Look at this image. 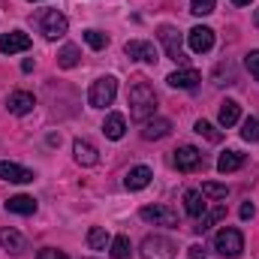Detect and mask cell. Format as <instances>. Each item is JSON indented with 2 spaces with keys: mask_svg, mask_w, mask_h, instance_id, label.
Listing matches in <instances>:
<instances>
[{
  "mask_svg": "<svg viewBox=\"0 0 259 259\" xmlns=\"http://www.w3.org/2000/svg\"><path fill=\"white\" fill-rule=\"evenodd\" d=\"M33 106H36V100H33V94H27V91H15V94H9V100H6L9 115H27V112H33Z\"/></svg>",
  "mask_w": 259,
  "mask_h": 259,
  "instance_id": "5bb4252c",
  "label": "cell"
},
{
  "mask_svg": "<svg viewBox=\"0 0 259 259\" xmlns=\"http://www.w3.org/2000/svg\"><path fill=\"white\" fill-rule=\"evenodd\" d=\"M124 52H127V58L142 61V64H157V61H160L157 46H154V42H148V39H130L127 46H124Z\"/></svg>",
  "mask_w": 259,
  "mask_h": 259,
  "instance_id": "ba28073f",
  "label": "cell"
},
{
  "mask_svg": "<svg viewBox=\"0 0 259 259\" xmlns=\"http://www.w3.org/2000/svg\"><path fill=\"white\" fill-rule=\"evenodd\" d=\"M0 247L9 250V253H21V250H24V238H21V232L3 226V229H0Z\"/></svg>",
  "mask_w": 259,
  "mask_h": 259,
  "instance_id": "7402d4cb",
  "label": "cell"
},
{
  "mask_svg": "<svg viewBox=\"0 0 259 259\" xmlns=\"http://www.w3.org/2000/svg\"><path fill=\"white\" fill-rule=\"evenodd\" d=\"M84 42H88V46H91V49H94V52H103V49H106V46H109V36H106V33H100V30H94V27H91V30H84Z\"/></svg>",
  "mask_w": 259,
  "mask_h": 259,
  "instance_id": "f1b7e54d",
  "label": "cell"
},
{
  "mask_svg": "<svg viewBox=\"0 0 259 259\" xmlns=\"http://www.w3.org/2000/svg\"><path fill=\"white\" fill-rule=\"evenodd\" d=\"M232 3H235V6H250L253 0H232Z\"/></svg>",
  "mask_w": 259,
  "mask_h": 259,
  "instance_id": "8d00e7d4",
  "label": "cell"
},
{
  "mask_svg": "<svg viewBox=\"0 0 259 259\" xmlns=\"http://www.w3.org/2000/svg\"><path fill=\"white\" fill-rule=\"evenodd\" d=\"M115 97H118V81H115V75H103V78H97V81L91 84V91H88V103H91V109H106V106L115 103Z\"/></svg>",
  "mask_w": 259,
  "mask_h": 259,
  "instance_id": "7a4b0ae2",
  "label": "cell"
},
{
  "mask_svg": "<svg viewBox=\"0 0 259 259\" xmlns=\"http://www.w3.org/2000/svg\"><path fill=\"white\" fill-rule=\"evenodd\" d=\"M36 259H66V253L64 250H55V247H46V250H39Z\"/></svg>",
  "mask_w": 259,
  "mask_h": 259,
  "instance_id": "836d02e7",
  "label": "cell"
},
{
  "mask_svg": "<svg viewBox=\"0 0 259 259\" xmlns=\"http://www.w3.org/2000/svg\"><path fill=\"white\" fill-rule=\"evenodd\" d=\"M244 64H247V69H250V75L259 81V52H250V55L244 58Z\"/></svg>",
  "mask_w": 259,
  "mask_h": 259,
  "instance_id": "d6a6232c",
  "label": "cell"
},
{
  "mask_svg": "<svg viewBox=\"0 0 259 259\" xmlns=\"http://www.w3.org/2000/svg\"><path fill=\"white\" fill-rule=\"evenodd\" d=\"M241 166H244V154H241V151H223L220 160H217V172H223V175L238 172Z\"/></svg>",
  "mask_w": 259,
  "mask_h": 259,
  "instance_id": "44dd1931",
  "label": "cell"
},
{
  "mask_svg": "<svg viewBox=\"0 0 259 259\" xmlns=\"http://www.w3.org/2000/svg\"><path fill=\"white\" fill-rule=\"evenodd\" d=\"M253 24H256V27H259V9H256V15H253Z\"/></svg>",
  "mask_w": 259,
  "mask_h": 259,
  "instance_id": "74e56055",
  "label": "cell"
},
{
  "mask_svg": "<svg viewBox=\"0 0 259 259\" xmlns=\"http://www.w3.org/2000/svg\"><path fill=\"white\" fill-rule=\"evenodd\" d=\"M217 0H190V12L193 15H211Z\"/></svg>",
  "mask_w": 259,
  "mask_h": 259,
  "instance_id": "1f68e13d",
  "label": "cell"
},
{
  "mask_svg": "<svg viewBox=\"0 0 259 259\" xmlns=\"http://www.w3.org/2000/svg\"><path fill=\"white\" fill-rule=\"evenodd\" d=\"M169 130H172V121H166V118H151V121H145V127H142V139L154 142V139L169 136Z\"/></svg>",
  "mask_w": 259,
  "mask_h": 259,
  "instance_id": "d6986e66",
  "label": "cell"
},
{
  "mask_svg": "<svg viewBox=\"0 0 259 259\" xmlns=\"http://www.w3.org/2000/svg\"><path fill=\"white\" fill-rule=\"evenodd\" d=\"M109 247H112V259H133V244L127 235H115Z\"/></svg>",
  "mask_w": 259,
  "mask_h": 259,
  "instance_id": "484cf974",
  "label": "cell"
},
{
  "mask_svg": "<svg viewBox=\"0 0 259 259\" xmlns=\"http://www.w3.org/2000/svg\"><path fill=\"white\" fill-rule=\"evenodd\" d=\"M154 112H157V94H154V88L148 81H136L130 88V118L145 124L148 118H154Z\"/></svg>",
  "mask_w": 259,
  "mask_h": 259,
  "instance_id": "6da1fadb",
  "label": "cell"
},
{
  "mask_svg": "<svg viewBox=\"0 0 259 259\" xmlns=\"http://www.w3.org/2000/svg\"><path fill=\"white\" fill-rule=\"evenodd\" d=\"M241 139L244 142H259V118H244L241 121Z\"/></svg>",
  "mask_w": 259,
  "mask_h": 259,
  "instance_id": "4dcf8cb0",
  "label": "cell"
},
{
  "mask_svg": "<svg viewBox=\"0 0 259 259\" xmlns=\"http://www.w3.org/2000/svg\"><path fill=\"white\" fill-rule=\"evenodd\" d=\"M184 211L190 217H196V220L205 214V196H202V190H187L184 193Z\"/></svg>",
  "mask_w": 259,
  "mask_h": 259,
  "instance_id": "cb8c5ba5",
  "label": "cell"
},
{
  "mask_svg": "<svg viewBox=\"0 0 259 259\" xmlns=\"http://www.w3.org/2000/svg\"><path fill=\"white\" fill-rule=\"evenodd\" d=\"M223 217H226V205H214L211 211H205V214H202V217L196 220L193 229L199 232V235H202V232H208V229H211V226H214L217 220H223Z\"/></svg>",
  "mask_w": 259,
  "mask_h": 259,
  "instance_id": "603a6c76",
  "label": "cell"
},
{
  "mask_svg": "<svg viewBox=\"0 0 259 259\" xmlns=\"http://www.w3.org/2000/svg\"><path fill=\"white\" fill-rule=\"evenodd\" d=\"M139 217L145 223H154V226H178V214L166 205H145L139 211Z\"/></svg>",
  "mask_w": 259,
  "mask_h": 259,
  "instance_id": "52a82bcc",
  "label": "cell"
},
{
  "mask_svg": "<svg viewBox=\"0 0 259 259\" xmlns=\"http://www.w3.org/2000/svg\"><path fill=\"white\" fill-rule=\"evenodd\" d=\"M205 256H208L205 244H193V247H190V259H205Z\"/></svg>",
  "mask_w": 259,
  "mask_h": 259,
  "instance_id": "e575fe53",
  "label": "cell"
},
{
  "mask_svg": "<svg viewBox=\"0 0 259 259\" xmlns=\"http://www.w3.org/2000/svg\"><path fill=\"white\" fill-rule=\"evenodd\" d=\"M157 36H160V42H163V49H166L169 61H175V64H184V61H187V58H184V42H181V33H178L172 24H163V27L157 30Z\"/></svg>",
  "mask_w": 259,
  "mask_h": 259,
  "instance_id": "8992f818",
  "label": "cell"
},
{
  "mask_svg": "<svg viewBox=\"0 0 259 259\" xmlns=\"http://www.w3.org/2000/svg\"><path fill=\"white\" fill-rule=\"evenodd\" d=\"M187 46H190V52H196V55L211 52V49H214V30H211V27H205V24L193 27V30L187 33Z\"/></svg>",
  "mask_w": 259,
  "mask_h": 259,
  "instance_id": "30bf717a",
  "label": "cell"
},
{
  "mask_svg": "<svg viewBox=\"0 0 259 259\" xmlns=\"http://www.w3.org/2000/svg\"><path fill=\"white\" fill-rule=\"evenodd\" d=\"M196 133H199V136H205V139H208V142H214V145H217V142H223V133L214 127V124H208V121H196Z\"/></svg>",
  "mask_w": 259,
  "mask_h": 259,
  "instance_id": "f546056e",
  "label": "cell"
},
{
  "mask_svg": "<svg viewBox=\"0 0 259 259\" xmlns=\"http://www.w3.org/2000/svg\"><path fill=\"white\" fill-rule=\"evenodd\" d=\"M214 250H217L223 259H238L241 256V250H244V238H241V232L232 229V226H223V229L214 235Z\"/></svg>",
  "mask_w": 259,
  "mask_h": 259,
  "instance_id": "3957f363",
  "label": "cell"
},
{
  "mask_svg": "<svg viewBox=\"0 0 259 259\" xmlns=\"http://www.w3.org/2000/svg\"><path fill=\"white\" fill-rule=\"evenodd\" d=\"M139 253H142V259H175L178 247H175V241L166 238V235H148V238L142 241Z\"/></svg>",
  "mask_w": 259,
  "mask_h": 259,
  "instance_id": "277c9868",
  "label": "cell"
},
{
  "mask_svg": "<svg viewBox=\"0 0 259 259\" xmlns=\"http://www.w3.org/2000/svg\"><path fill=\"white\" fill-rule=\"evenodd\" d=\"M112 244V235L103 229V226H91V232H88V247L91 250H106Z\"/></svg>",
  "mask_w": 259,
  "mask_h": 259,
  "instance_id": "d4e9b609",
  "label": "cell"
},
{
  "mask_svg": "<svg viewBox=\"0 0 259 259\" xmlns=\"http://www.w3.org/2000/svg\"><path fill=\"white\" fill-rule=\"evenodd\" d=\"M39 33L46 36V39H61L66 30H69V21H66L64 12H58V9H46V12H39Z\"/></svg>",
  "mask_w": 259,
  "mask_h": 259,
  "instance_id": "5b68a950",
  "label": "cell"
},
{
  "mask_svg": "<svg viewBox=\"0 0 259 259\" xmlns=\"http://www.w3.org/2000/svg\"><path fill=\"white\" fill-rule=\"evenodd\" d=\"M0 178L9 181V184H30L33 181V172L18 166V163H9V160H0Z\"/></svg>",
  "mask_w": 259,
  "mask_h": 259,
  "instance_id": "7c38bea8",
  "label": "cell"
},
{
  "mask_svg": "<svg viewBox=\"0 0 259 259\" xmlns=\"http://www.w3.org/2000/svg\"><path fill=\"white\" fill-rule=\"evenodd\" d=\"M166 81H169L172 88H181V91H193L196 84L202 81V75H199L196 69H178V72H172Z\"/></svg>",
  "mask_w": 259,
  "mask_h": 259,
  "instance_id": "e0dca14e",
  "label": "cell"
},
{
  "mask_svg": "<svg viewBox=\"0 0 259 259\" xmlns=\"http://www.w3.org/2000/svg\"><path fill=\"white\" fill-rule=\"evenodd\" d=\"M151 178H154V172L148 166H133L127 172V178H124V187L127 190H145L151 184Z\"/></svg>",
  "mask_w": 259,
  "mask_h": 259,
  "instance_id": "9a60e30c",
  "label": "cell"
},
{
  "mask_svg": "<svg viewBox=\"0 0 259 259\" xmlns=\"http://www.w3.org/2000/svg\"><path fill=\"white\" fill-rule=\"evenodd\" d=\"M72 154H75V163L78 166H97L100 163V151L88 139H75L72 142Z\"/></svg>",
  "mask_w": 259,
  "mask_h": 259,
  "instance_id": "4fadbf2b",
  "label": "cell"
},
{
  "mask_svg": "<svg viewBox=\"0 0 259 259\" xmlns=\"http://www.w3.org/2000/svg\"><path fill=\"white\" fill-rule=\"evenodd\" d=\"M217 118H220V127H235L238 121H241V106L235 103V100H223L220 103V112H217Z\"/></svg>",
  "mask_w": 259,
  "mask_h": 259,
  "instance_id": "ac0fdd59",
  "label": "cell"
},
{
  "mask_svg": "<svg viewBox=\"0 0 259 259\" xmlns=\"http://www.w3.org/2000/svg\"><path fill=\"white\" fill-rule=\"evenodd\" d=\"M202 196L205 199H226L229 196V187L226 184H217V181H205L202 184Z\"/></svg>",
  "mask_w": 259,
  "mask_h": 259,
  "instance_id": "83f0119b",
  "label": "cell"
},
{
  "mask_svg": "<svg viewBox=\"0 0 259 259\" xmlns=\"http://www.w3.org/2000/svg\"><path fill=\"white\" fill-rule=\"evenodd\" d=\"M30 49V36L24 30H9L0 36V52L3 55H18V52H27Z\"/></svg>",
  "mask_w": 259,
  "mask_h": 259,
  "instance_id": "8fae6325",
  "label": "cell"
},
{
  "mask_svg": "<svg viewBox=\"0 0 259 259\" xmlns=\"http://www.w3.org/2000/svg\"><path fill=\"white\" fill-rule=\"evenodd\" d=\"M202 151L193 148V145H181L178 151H175V166H178V172H196V169H202Z\"/></svg>",
  "mask_w": 259,
  "mask_h": 259,
  "instance_id": "9c48e42d",
  "label": "cell"
},
{
  "mask_svg": "<svg viewBox=\"0 0 259 259\" xmlns=\"http://www.w3.org/2000/svg\"><path fill=\"white\" fill-rule=\"evenodd\" d=\"M103 133H106V139H124V133H127V121H124V115H118V112H112V115H106V121H103Z\"/></svg>",
  "mask_w": 259,
  "mask_h": 259,
  "instance_id": "ffe728a7",
  "label": "cell"
},
{
  "mask_svg": "<svg viewBox=\"0 0 259 259\" xmlns=\"http://www.w3.org/2000/svg\"><path fill=\"white\" fill-rule=\"evenodd\" d=\"M6 211L9 214H21V217H30V214H36V199L33 196H12V199H6Z\"/></svg>",
  "mask_w": 259,
  "mask_h": 259,
  "instance_id": "2e32d148",
  "label": "cell"
},
{
  "mask_svg": "<svg viewBox=\"0 0 259 259\" xmlns=\"http://www.w3.org/2000/svg\"><path fill=\"white\" fill-rule=\"evenodd\" d=\"M253 214H256V208H253L250 202H244V205H241V217H244V220H250Z\"/></svg>",
  "mask_w": 259,
  "mask_h": 259,
  "instance_id": "d590c367",
  "label": "cell"
},
{
  "mask_svg": "<svg viewBox=\"0 0 259 259\" xmlns=\"http://www.w3.org/2000/svg\"><path fill=\"white\" fill-rule=\"evenodd\" d=\"M75 64H78V49H75V46H64V49L58 52V66L72 69Z\"/></svg>",
  "mask_w": 259,
  "mask_h": 259,
  "instance_id": "4316f807",
  "label": "cell"
}]
</instances>
